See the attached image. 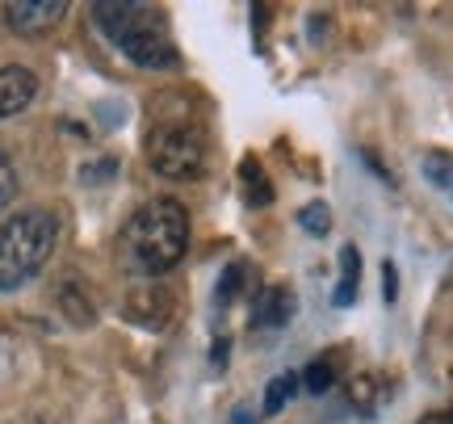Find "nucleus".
Segmentation results:
<instances>
[{"instance_id": "f3484780", "label": "nucleus", "mask_w": 453, "mask_h": 424, "mask_svg": "<svg viewBox=\"0 0 453 424\" xmlns=\"http://www.w3.org/2000/svg\"><path fill=\"white\" fill-rule=\"evenodd\" d=\"M420 424H453V408H445V412H428V416H420Z\"/></svg>"}, {"instance_id": "f03ea898", "label": "nucleus", "mask_w": 453, "mask_h": 424, "mask_svg": "<svg viewBox=\"0 0 453 424\" xmlns=\"http://www.w3.org/2000/svg\"><path fill=\"white\" fill-rule=\"evenodd\" d=\"M97 30L113 47L139 67H177V42L168 34V21L156 4H134V0H101L93 4Z\"/></svg>"}, {"instance_id": "7ed1b4c3", "label": "nucleus", "mask_w": 453, "mask_h": 424, "mask_svg": "<svg viewBox=\"0 0 453 424\" xmlns=\"http://www.w3.org/2000/svg\"><path fill=\"white\" fill-rule=\"evenodd\" d=\"M59 240V219L50 211H21L0 223V290H21L42 274Z\"/></svg>"}, {"instance_id": "f257e3e1", "label": "nucleus", "mask_w": 453, "mask_h": 424, "mask_svg": "<svg viewBox=\"0 0 453 424\" xmlns=\"http://www.w3.org/2000/svg\"><path fill=\"white\" fill-rule=\"evenodd\" d=\"M189 248V211L177 197H151L118 235V265L139 278H160Z\"/></svg>"}, {"instance_id": "0eeeda50", "label": "nucleus", "mask_w": 453, "mask_h": 424, "mask_svg": "<svg viewBox=\"0 0 453 424\" xmlns=\"http://www.w3.org/2000/svg\"><path fill=\"white\" fill-rule=\"evenodd\" d=\"M294 311H298V298H294L290 286H265L257 307H252V328H265V332L286 328L294 320Z\"/></svg>"}, {"instance_id": "6ab92c4d", "label": "nucleus", "mask_w": 453, "mask_h": 424, "mask_svg": "<svg viewBox=\"0 0 453 424\" xmlns=\"http://www.w3.org/2000/svg\"><path fill=\"white\" fill-rule=\"evenodd\" d=\"M449 194H453V185H449Z\"/></svg>"}, {"instance_id": "1a4fd4ad", "label": "nucleus", "mask_w": 453, "mask_h": 424, "mask_svg": "<svg viewBox=\"0 0 453 424\" xmlns=\"http://www.w3.org/2000/svg\"><path fill=\"white\" fill-rule=\"evenodd\" d=\"M387 387H382V378L378 374H357L353 382H349V404H353V412H361V416H373V412L387 404Z\"/></svg>"}, {"instance_id": "2eb2a0df", "label": "nucleus", "mask_w": 453, "mask_h": 424, "mask_svg": "<svg viewBox=\"0 0 453 424\" xmlns=\"http://www.w3.org/2000/svg\"><path fill=\"white\" fill-rule=\"evenodd\" d=\"M13 197H17V164H13V156L0 147V211H4Z\"/></svg>"}, {"instance_id": "dca6fc26", "label": "nucleus", "mask_w": 453, "mask_h": 424, "mask_svg": "<svg viewBox=\"0 0 453 424\" xmlns=\"http://www.w3.org/2000/svg\"><path fill=\"white\" fill-rule=\"evenodd\" d=\"M240 281H243V265H231L223 274V281H219V294H214V303L223 307V303H231L235 294H240Z\"/></svg>"}, {"instance_id": "4468645a", "label": "nucleus", "mask_w": 453, "mask_h": 424, "mask_svg": "<svg viewBox=\"0 0 453 424\" xmlns=\"http://www.w3.org/2000/svg\"><path fill=\"white\" fill-rule=\"evenodd\" d=\"M424 177L433 181V185H441V189H449V185H453V156L433 151V156L424 160Z\"/></svg>"}, {"instance_id": "a211bd4d", "label": "nucleus", "mask_w": 453, "mask_h": 424, "mask_svg": "<svg viewBox=\"0 0 453 424\" xmlns=\"http://www.w3.org/2000/svg\"><path fill=\"white\" fill-rule=\"evenodd\" d=\"M382 274H387V298H395V265H387Z\"/></svg>"}, {"instance_id": "39448f33", "label": "nucleus", "mask_w": 453, "mask_h": 424, "mask_svg": "<svg viewBox=\"0 0 453 424\" xmlns=\"http://www.w3.org/2000/svg\"><path fill=\"white\" fill-rule=\"evenodd\" d=\"M67 4L64 0H9L4 4V21L13 34H26V38H38V34H50L59 21H64Z\"/></svg>"}, {"instance_id": "9d476101", "label": "nucleus", "mask_w": 453, "mask_h": 424, "mask_svg": "<svg viewBox=\"0 0 453 424\" xmlns=\"http://www.w3.org/2000/svg\"><path fill=\"white\" fill-rule=\"evenodd\" d=\"M303 387V374H277L273 382H269V391H265V416H277V412L290 404V395Z\"/></svg>"}, {"instance_id": "20e7f679", "label": "nucleus", "mask_w": 453, "mask_h": 424, "mask_svg": "<svg viewBox=\"0 0 453 424\" xmlns=\"http://www.w3.org/2000/svg\"><path fill=\"white\" fill-rule=\"evenodd\" d=\"M147 160L168 181L202 177V173H206V160H211L206 131H202L197 122H189V118L160 122V127H151V135H147Z\"/></svg>"}, {"instance_id": "6e6552de", "label": "nucleus", "mask_w": 453, "mask_h": 424, "mask_svg": "<svg viewBox=\"0 0 453 424\" xmlns=\"http://www.w3.org/2000/svg\"><path fill=\"white\" fill-rule=\"evenodd\" d=\"M357 286H361V252H357L353 244H344L340 248V281H336L332 303H336V307H353Z\"/></svg>"}, {"instance_id": "9b49d317", "label": "nucleus", "mask_w": 453, "mask_h": 424, "mask_svg": "<svg viewBox=\"0 0 453 424\" xmlns=\"http://www.w3.org/2000/svg\"><path fill=\"white\" fill-rule=\"evenodd\" d=\"M303 387H307L311 395H324V391H332L336 387V366L327 358H319V361H311L307 370H303Z\"/></svg>"}, {"instance_id": "423d86ee", "label": "nucleus", "mask_w": 453, "mask_h": 424, "mask_svg": "<svg viewBox=\"0 0 453 424\" xmlns=\"http://www.w3.org/2000/svg\"><path fill=\"white\" fill-rule=\"evenodd\" d=\"M34 97H38V76H34L30 67H21V64L0 67V122L21 114Z\"/></svg>"}, {"instance_id": "f8f14e48", "label": "nucleus", "mask_w": 453, "mask_h": 424, "mask_svg": "<svg viewBox=\"0 0 453 424\" xmlns=\"http://www.w3.org/2000/svg\"><path fill=\"white\" fill-rule=\"evenodd\" d=\"M243 177H248V206H265V202H273V189H269L265 173L257 168V160H243Z\"/></svg>"}, {"instance_id": "ddd939ff", "label": "nucleus", "mask_w": 453, "mask_h": 424, "mask_svg": "<svg viewBox=\"0 0 453 424\" xmlns=\"http://www.w3.org/2000/svg\"><path fill=\"white\" fill-rule=\"evenodd\" d=\"M298 223H303V231H311V235H327V231H332V211H327V202L303 206V211H298Z\"/></svg>"}]
</instances>
